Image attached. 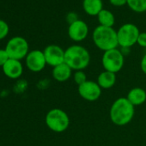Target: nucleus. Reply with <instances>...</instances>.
Here are the masks:
<instances>
[{
    "label": "nucleus",
    "instance_id": "14",
    "mask_svg": "<svg viewBox=\"0 0 146 146\" xmlns=\"http://www.w3.org/2000/svg\"><path fill=\"white\" fill-rule=\"evenodd\" d=\"M126 99L134 107L143 105L146 101V91L139 87L133 88L127 93Z\"/></svg>",
    "mask_w": 146,
    "mask_h": 146
},
{
    "label": "nucleus",
    "instance_id": "11",
    "mask_svg": "<svg viewBox=\"0 0 146 146\" xmlns=\"http://www.w3.org/2000/svg\"><path fill=\"white\" fill-rule=\"evenodd\" d=\"M89 33V28L87 24L82 21L78 20L75 23L70 24L68 29V35L69 37L74 41H82L86 39Z\"/></svg>",
    "mask_w": 146,
    "mask_h": 146
},
{
    "label": "nucleus",
    "instance_id": "22",
    "mask_svg": "<svg viewBox=\"0 0 146 146\" xmlns=\"http://www.w3.org/2000/svg\"><path fill=\"white\" fill-rule=\"evenodd\" d=\"M137 43L142 47H146V33H140L139 34Z\"/></svg>",
    "mask_w": 146,
    "mask_h": 146
},
{
    "label": "nucleus",
    "instance_id": "8",
    "mask_svg": "<svg viewBox=\"0 0 146 146\" xmlns=\"http://www.w3.org/2000/svg\"><path fill=\"white\" fill-rule=\"evenodd\" d=\"M79 96L85 101L96 102L102 96V88L97 82L87 80L78 88Z\"/></svg>",
    "mask_w": 146,
    "mask_h": 146
},
{
    "label": "nucleus",
    "instance_id": "12",
    "mask_svg": "<svg viewBox=\"0 0 146 146\" xmlns=\"http://www.w3.org/2000/svg\"><path fill=\"white\" fill-rule=\"evenodd\" d=\"M2 70L7 78L11 79H17L23 74V66L20 60L10 58L2 67Z\"/></svg>",
    "mask_w": 146,
    "mask_h": 146
},
{
    "label": "nucleus",
    "instance_id": "2",
    "mask_svg": "<svg viewBox=\"0 0 146 146\" xmlns=\"http://www.w3.org/2000/svg\"><path fill=\"white\" fill-rule=\"evenodd\" d=\"M64 63L72 70H83L90 63V54L85 47L73 45L64 50Z\"/></svg>",
    "mask_w": 146,
    "mask_h": 146
},
{
    "label": "nucleus",
    "instance_id": "23",
    "mask_svg": "<svg viewBox=\"0 0 146 146\" xmlns=\"http://www.w3.org/2000/svg\"><path fill=\"white\" fill-rule=\"evenodd\" d=\"M78 15L75 13H69L66 17V21L69 24H71L73 23H75L76 21H78Z\"/></svg>",
    "mask_w": 146,
    "mask_h": 146
},
{
    "label": "nucleus",
    "instance_id": "9",
    "mask_svg": "<svg viewBox=\"0 0 146 146\" xmlns=\"http://www.w3.org/2000/svg\"><path fill=\"white\" fill-rule=\"evenodd\" d=\"M26 66L33 72L41 71L46 65L44 52L40 50H33L29 52L25 58Z\"/></svg>",
    "mask_w": 146,
    "mask_h": 146
},
{
    "label": "nucleus",
    "instance_id": "1",
    "mask_svg": "<svg viewBox=\"0 0 146 146\" xmlns=\"http://www.w3.org/2000/svg\"><path fill=\"white\" fill-rule=\"evenodd\" d=\"M135 114V107L126 99V97H119L115 100L109 112L111 121L118 125L124 126L129 124Z\"/></svg>",
    "mask_w": 146,
    "mask_h": 146
},
{
    "label": "nucleus",
    "instance_id": "24",
    "mask_svg": "<svg viewBox=\"0 0 146 146\" xmlns=\"http://www.w3.org/2000/svg\"><path fill=\"white\" fill-rule=\"evenodd\" d=\"M109 2L113 6H123L127 4V0H109Z\"/></svg>",
    "mask_w": 146,
    "mask_h": 146
},
{
    "label": "nucleus",
    "instance_id": "20",
    "mask_svg": "<svg viewBox=\"0 0 146 146\" xmlns=\"http://www.w3.org/2000/svg\"><path fill=\"white\" fill-rule=\"evenodd\" d=\"M9 25L4 20H0V40L5 39L9 34Z\"/></svg>",
    "mask_w": 146,
    "mask_h": 146
},
{
    "label": "nucleus",
    "instance_id": "21",
    "mask_svg": "<svg viewBox=\"0 0 146 146\" xmlns=\"http://www.w3.org/2000/svg\"><path fill=\"white\" fill-rule=\"evenodd\" d=\"M10 59L5 49H0V67H3L5 64Z\"/></svg>",
    "mask_w": 146,
    "mask_h": 146
},
{
    "label": "nucleus",
    "instance_id": "16",
    "mask_svg": "<svg viewBox=\"0 0 146 146\" xmlns=\"http://www.w3.org/2000/svg\"><path fill=\"white\" fill-rule=\"evenodd\" d=\"M83 7L84 11L90 16H98L103 10L102 0H84Z\"/></svg>",
    "mask_w": 146,
    "mask_h": 146
},
{
    "label": "nucleus",
    "instance_id": "15",
    "mask_svg": "<svg viewBox=\"0 0 146 146\" xmlns=\"http://www.w3.org/2000/svg\"><path fill=\"white\" fill-rule=\"evenodd\" d=\"M116 74L108 70H103L97 77V84L102 89L108 90L114 86L116 84Z\"/></svg>",
    "mask_w": 146,
    "mask_h": 146
},
{
    "label": "nucleus",
    "instance_id": "18",
    "mask_svg": "<svg viewBox=\"0 0 146 146\" xmlns=\"http://www.w3.org/2000/svg\"><path fill=\"white\" fill-rule=\"evenodd\" d=\"M127 5L135 12L146 11V0H127Z\"/></svg>",
    "mask_w": 146,
    "mask_h": 146
},
{
    "label": "nucleus",
    "instance_id": "17",
    "mask_svg": "<svg viewBox=\"0 0 146 146\" xmlns=\"http://www.w3.org/2000/svg\"><path fill=\"white\" fill-rule=\"evenodd\" d=\"M98 21L102 26L112 28L114 24V17L113 15L108 10H102L98 14Z\"/></svg>",
    "mask_w": 146,
    "mask_h": 146
},
{
    "label": "nucleus",
    "instance_id": "25",
    "mask_svg": "<svg viewBox=\"0 0 146 146\" xmlns=\"http://www.w3.org/2000/svg\"><path fill=\"white\" fill-rule=\"evenodd\" d=\"M140 68H141V70L143 71V74L146 75V53L143 56L142 59H141V62H140Z\"/></svg>",
    "mask_w": 146,
    "mask_h": 146
},
{
    "label": "nucleus",
    "instance_id": "3",
    "mask_svg": "<svg viewBox=\"0 0 146 146\" xmlns=\"http://www.w3.org/2000/svg\"><path fill=\"white\" fill-rule=\"evenodd\" d=\"M93 41L102 51L106 52L117 48L119 46L117 32L113 28L98 26L93 32Z\"/></svg>",
    "mask_w": 146,
    "mask_h": 146
},
{
    "label": "nucleus",
    "instance_id": "5",
    "mask_svg": "<svg viewBox=\"0 0 146 146\" xmlns=\"http://www.w3.org/2000/svg\"><path fill=\"white\" fill-rule=\"evenodd\" d=\"M124 57L125 56L122 54L121 51L117 48L104 52L102 58V64L104 70L113 72L115 74L120 71L124 66Z\"/></svg>",
    "mask_w": 146,
    "mask_h": 146
},
{
    "label": "nucleus",
    "instance_id": "6",
    "mask_svg": "<svg viewBox=\"0 0 146 146\" xmlns=\"http://www.w3.org/2000/svg\"><path fill=\"white\" fill-rule=\"evenodd\" d=\"M5 51L11 59H17L20 60L26 58L29 52V43L28 41L21 36H16L11 38L6 46Z\"/></svg>",
    "mask_w": 146,
    "mask_h": 146
},
{
    "label": "nucleus",
    "instance_id": "7",
    "mask_svg": "<svg viewBox=\"0 0 146 146\" xmlns=\"http://www.w3.org/2000/svg\"><path fill=\"white\" fill-rule=\"evenodd\" d=\"M140 32L138 28L132 23L124 24L117 32L118 43L122 48H130L137 43Z\"/></svg>",
    "mask_w": 146,
    "mask_h": 146
},
{
    "label": "nucleus",
    "instance_id": "4",
    "mask_svg": "<svg viewBox=\"0 0 146 146\" xmlns=\"http://www.w3.org/2000/svg\"><path fill=\"white\" fill-rule=\"evenodd\" d=\"M47 127L57 133L66 131L70 125V118L65 111L61 108H52L49 110L45 118Z\"/></svg>",
    "mask_w": 146,
    "mask_h": 146
},
{
    "label": "nucleus",
    "instance_id": "13",
    "mask_svg": "<svg viewBox=\"0 0 146 146\" xmlns=\"http://www.w3.org/2000/svg\"><path fill=\"white\" fill-rule=\"evenodd\" d=\"M52 78L58 81V82H65L70 78L72 76V70L71 68L66 64L65 63H63L59 65H57L53 67L52 71Z\"/></svg>",
    "mask_w": 146,
    "mask_h": 146
},
{
    "label": "nucleus",
    "instance_id": "19",
    "mask_svg": "<svg viewBox=\"0 0 146 146\" xmlns=\"http://www.w3.org/2000/svg\"><path fill=\"white\" fill-rule=\"evenodd\" d=\"M73 81L78 86L85 83L87 81V76L84 70H76L73 74Z\"/></svg>",
    "mask_w": 146,
    "mask_h": 146
},
{
    "label": "nucleus",
    "instance_id": "10",
    "mask_svg": "<svg viewBox=\"0 0 146 146\" xmlns=\"http://www.w3.org/2000/svg\"><path fill=\"white\" fill-rule=\"evenodd\" d=\"M43 52L46 64L52 67H55L64 63V50H63L59 46L49 45L44 49Z\"/></svg>",
    "mask_w": 146,
    "mask_h": 146
}]
</instances>
